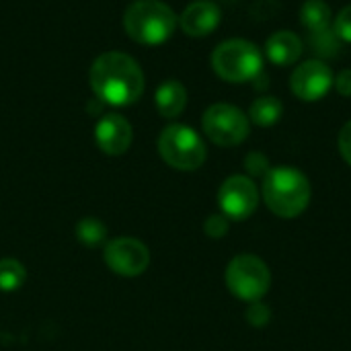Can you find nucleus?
<instances>
[{
    "label": "nucleus",
    "instance_id": "nucleus-1",
    "mask_svg": "<svg viewBox=\"0 0 351 351\" xmlns=\"http://www.w3.org/2000/svg\"><path fill=\"white\" fill-rule=\"evenodd\" d=\"M90 86L99 101L113 107H128L142 97L146 80L132 56L107 51L90 66Z\"/></svg>",
    "mask_w": 351,
    "mask_h": 351
},
{
    "label": "nucleus",
    "instance_id": "nucleus-2",
    "mask_svg": "<svg viewBox=\"0 0 351 351\" xmlns=\"http://www.w3.org/2000/svg\"><path fill=\"white\" fill-rule=\"evenodd\" d=\"M263 202L278 218H296L311 204V181L294 167H274L263 177Z\"/></svg>",
    "mask_w": 351,
    "mask_h": 351
},
{
    "label": "nucleus",
    "instance_id": "nucleus-3",
    "mask_svg": "<svg viewBox=\"0 0 351 351\" xmlns=\"http://www.w3.org/2000/svg\"><path fill=\"white\" fill-rule=\"evenodd\" d=\"M175 10L160 0H136L125 8V33L142 45H160L177 29Z\"/></svg>",
    "mask_w": 351,
    "mask_h": 351
},
{
    "label": "nucleus",
    "instance_id": "nucleus-4",
    "mask_svg": "<svg viewBox=\"0 0 351 351\" xmlns=\"http://www.w3.org/2000/svg\"><path fill=\"white\" fill-rule=\"evenodd\" d=\"M212 68L226 82H251L263 72V53L249 39H226L212 51Z\"/></svg>",
    "mask_w": 351,
    "mask_h": 351
},
{
    "label": "nucleus",
    "instance_id": "nucleus-5",
    "mask_svg": "<svg viewBox=\"0 0 351 351\" xmlns=\"http://www.w3.org/2000/svg\"><path fill=\"white\" fill-rule=\"evenodd\" d=\"M160 158L177 171H197L208 156L202 136L183 123L167 125L158 136Z\"/></svg>",
    "mask_w": 351,
    "mask_h": 351
},
{
    "label": "nucleus",
    "instance_id": "nucleus-6",
    "mask_svg": "<svg viewBox=\"0 0 351 351\" xmlns=\"http://www.w3.org/2000/svg\"><path fill=\"white\" fill-rule=\"evenodd\" d=\"M226 286L230 294L243 302H257L271 288V271L267 263L251 253L237 255L226 267Z\"/></svg>",
    "mask_w": 351,
    "mask_h": 351
},
{
    "label": "nucleus",
    "instance_id": "nucleus-7",
    "mask_svg": "<svg viewBox=\"0 0 351 351\" xmlns=\"http://www.w3.org/2000/svg\"><path fill=\"white\" fill-rule=\"evenodd\" d=\"M204 134L222 148H232L243 144L249 138L251 121L245 111L230 103H216L210 105L202 117Z\"/></svg>",
    "mask_w": 351,
    "mask_h": 351
},
{
    "label": "nucleus",
    "instance_id": "nucleus-8",
    "mask_svg": "<svg viewBox=\"0 0 351 351\" xmlns=\"http://www.w3.org/2000/svg\"><path fill=\"white\" fill-rule=\"evenodd\" d=\"M218 206L220 214L228 220L243 222L251 218L259 206V189L255 181L247 175L228 177L218 189Z\"/></svg>",
    "mask_w": 351,
    "mask_h": 351
},
{
    "label": "nucleus",
    "instance_id": "nucleus-9",
    "mask_svg": "<svg viewBox=\"0 0 351 351\" xmlns=\"http://www.w3.org/2000/svg\"><path fill=\"white\" fill-rule=\"evenodd\" d=\"M105 263L107 267L123 278L142 276L150 265V251L148 247L134 239V237H119L107 243L105 247Z\"/></svg>",
    "mask_w": 351,
    "mask_h": 351
},
{
    "label": "nucleus",
    "instance_id": "nucleus-10",
    "mask_svg": "<svg viewBox=\"0 0 351 351\" xmlns=\"http://www.w3.org/2000/svg\"><path fill=\"white\" fill-rule=\"evenodd\" d=\"M333 70L321 62V60H308L298 64V68L292 72L290 88L292 93L306 103H315L327 97V93L333 86Z\"/></svg>",
    "mask_w": 351,
    "mask_h": 351
},
{
    "label": "nucleus",
    "instance_id": "nucleus-11",
    "mask_svg": "<svg viewBox=\"0 0 351 351\" xmlns=\"http://www.w3.org/2000/svg\"><path fill=\"white\" fill-rule=\"evenodd\" d=\"M132 140H134V132L123 115L107 113L95 125V142L109 156H119L128 152Z\"/></svg>",
    "mask_w": 351,
    "mask_h": 351
},
{
    "label": "nucleus",
    "instance_id": "nucleus-12",
    "mask_svg": "<svg viewBox=\"0 0 351 351\" xmlns=\"http://www.w3.org/2000/svg\"><path fill=\"white\" fill-rule=\"evenodd\" d=\"M220 21H222V12L216 2L195 0L183 10L179 25L181 31L189 37H206L218 29Z\"/></svg>",
    "mask_w": 351,
    "mask_h": 351
},
{
    "label": "nucleus",
    "instance_id": "nucleus-13",
    "mask_svg": "<svg viewBox=\"0 0 351 351\" xmlns=\"http://www.w3.org/2000/svg\"><path fill=\"white\" fill-rule=\"evenodd\" d=\"M302 39L292 33V31H276L274 35L267 37L265 41V56L271 64L280 66V68H286V66H292L300 60L302 56Z\"/></svg>",
    "mask_w": 351,
    "mask_h": 351
},
{
    "label": "nucleus",
    "instance_id": "nucleus-14",
    "mask_svg": "<svg viewBox=\"0 0 351 351\" xmlns=\"http://www.w3.org/2000/svg\"><path fill=\"white\" fill-rule=\"evenodd\" d=\"M154 103H156V109L162 117L167 119H175L183 113L185 105H187V90L185 86L171 78V80H165L158 88H156V95H154Z\"/></svg>",
    "mask_w": 351,
    "mask_h": 351
},
{
    "label": "nucleus",
    "instance_id": "nucleus-15",
    "mask_svg": "<svg viewBox=\"0 0 351 351\" xmlns=\"http://www.w3.org/2000/svg\"><path fill=\"white\" fill-rule=\"evenodd\" d=\"M331 19H333V12H331V6L325 0H306L300 6V23L313 35L329 31Z\"/></svg>",
    "mask_w": 351,
    "mask_h": 351
},
{
    "label": "nucleus",
    "instance_id": "nucleus-16",
    "mask_svg": "<svg viewBox=\"0 0 351 351\" xmlns=\"http://www.w3.org/2000/svg\"><path fill=\"white\" fill-rule=\"evenodd\" d=\"M284 115V105L278 97H259L249 107V121L259 128L276 125Z\"/></svg>",
    "mask_w": 351,
    "mask_h": 351
},
{
    "label": "nucleus",
    "instance_id": "nucleus-17",
    "mask_svg": "<svg viewBox=\"0 0 351 351\" xmlns=\"http://www.w3.org/2000/svg\"><path fill=\"white\" fill-rule=\"evenodd\" d=\"M27 282V269L16 259H0V292H16Z\"/></svg>",
    "mask_w": 351,
    "mask_h": 351
},
{
    "label": "nucleus",
    "instance_id": "nucleus-18",
    "mask_svg": "<svg viewBox=\"0 0 351 351\" xmlns=\"http://www.w3.org/2000/svg\"><path fill=\"white\" fill-rule=\"evenodd\" d=\"M76 239L84 247H99L107 241V226L99 218H82L76 224Z\"/></svg>",
    "mask_w": 351,
    "mask_h": 351
},
{
    "label": "nucleus",
    "instance_id": "nucleus-19",
    "mask_svg": "<svg viewBox=\"0 0 351 351\" xmlns=\"http://www.w3.org/2000/svg\"><path fill=\"white\" fill-rule=\"evenodd\" d=\"M245 169L251 177H265L271 167L263 152H249L245 158Z\"/></svg>",
    "mask_w": 351,
    "mask_h": 351
},
{
    "label": "nucleus",
    "instance_id": "nucleus-20",
    "mask_svg": "<svg viewBox=\"0 0 351 351\" xmlns=\"http://www.w3.org/2000/svg\"><path fill=\"white\" fill-rule=\"evenodd\" d=\"M269 319H271V311H269L267 304H263L261 300L249 304V308H247V321H249V325H253V327H265L269 323Z\"/></svg>",
    "mask_w": 351,
    "mask_h": 351
},
{
    "label": "nucleus",
    "instance_id": "nucleus-21",
    "mask_svg": "<svg viewBox=\"0 0 351 351\" xmlns=\"http://www.w3.org/2000/svg\"><path fill=\"white\" fill-rule=\"evenodd\" d=\"M228 228H230V220L224 214H214L204 224V230L210 239H222L228 232Z\"/></svg>",
    "mask_w": 351,
    "mask_h": 351
},
{
    "label": "nucleus",
    "instance_id": "nucleus-22",
    "mask_svg": "<svg viewBox=\"0 0 351 351\" xmlns=\"http://www.w3.org/2000/svg\"><path fill=\"white\" fill-rule=\"evenodd\" d=\"M333 33H335L339 39H343V41L351 43V4L350 6H346V8H341V10H339V14L335 16Z\"/></svg>",
    "mask_w": 351,
    "mask_h": 351
},
{
    "label": "nucleus",
    "instance_id": "nucleus-23",
    "mask_svg": "<svg viewBox=\"0 0 351 351\" xmlns=\"http://www.w3.org/2000/svg\"><path fill=\"white\" fill-rule=\"evenodd\" d=\"M337 148H339V154L343 156V160L351 167V121H348V123L339 130Z\"/></svg>",
    "mask_w": 351,
    "mask_h": 351
},
{
    "label": "nucleus",
    "instance_id": "nucleus-24",
    "mask_svg": "<svg viewBox=\"0 0 351 351\" xmlns=\"http://www.w3.org/2000/svg\"><path fill=\"white\" fill-rule=\"evenodd\" d=\"M333 86L337 88V93L346 99H351V68H346L341 70L335 80H333Z\"/></svg>",
    "mask_w": 351,
    "mask_h": 351
}]
</instances>
